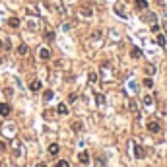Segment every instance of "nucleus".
<instances>
[{"label": "nucleus", "mask_w": 167, "mask_h": 167, "mask_svg": "<svg viewBox=\"0 0 167 167\" xmlns=\"http://www.w3.org/2000/svg\"><path fill=\"white\" fill-rule=\"evenodd\" d=\"M78 161H80L82 165L90 163V155H87V152H80V154H78Z\"/></svg>", "instance_id": "nucleus-1"}, {"label": "nucleus", "mask_w": 167, "mask_h": 167, "mask_svg": "<svg viewBox=\"0 0 167 167\" xmlns=\"http://www.w3.org/2000/svg\"><path fill=\"white\" fill-rule=\"evenodd\" d=\"M10 111H12V109H10L8 103H0V117H8Z\"/></svg>", "instance_id": "nucleus-2"}, {"label": "nucleus", "mask_w": 167, "mask_h": 167, "mask_svg": "<svg viewBox=\"0 0 167 167\" xmlns=\"http://www.w3.org/2000/svg\"><path fill=\"white\" fill-rule=\"evenodd\" d=\"M159 128H161V126H159V123H155V121L148 123V130H150V132H154V134H155V132H159Z\"/></svg>", "instance_id": "nucleus-3"}, {"label": "nucleus", "mask_w": 167, "mask_h": 167, "mask_svg": "<svg viewBox=\"0 0 167 167\" xmlns=\"http://www.w3.org/2000/svg\"><path fill=\"white\" fill-rule=\"evenodd\" d=\"M134 155H136L138 159H142L144 155H146V152H144V148H142V146H134Z\"/></svg>", "instance_id": "nucleus-4"}, {"label": "nucleus", "mask_w": 167, "mask_h": 167, "mask_svg": "<svg viewBox=\"0 0 167 167\" xmlns=\"http://www.w3.org/2000/svg\"><path fill=\"white\" fill-rule=\"evenodd\" d=\"M39 56H41L43 60H49V59H51V51H49V49H45V47H43V49L39 51Z\"/></svg>", "instance_id": "nucleus-5"}, {"label": "nucleus", "mask_w": 167, "mask_h": 167, "mask_svg": "<svg viewBox=\"0 0 167 167\" xmlns=\"http://www.w3.org/2000/svg\"><path fill=\"white\" fill-rule=\"evenodd\" d=\"M29 90H31V91H39V90H41V82H39V80H33V82L29 84Z\"/></svg>", "instance_id": "nucleus-6"}, {"label": "nucleus", "mask_w": 167, "mask_h": 167, "mask_svg": "<svg viewBox=\"0 0 167 167\" xmlns=\"http://www.w3.org/2000/svg\"><path fill=\"white\" fill-rule=\"evenodd\" d=\"M59 150H60L59 144H51V146H49V154H51V155H56V154H59Z\"/></svg>", "instance_id": "nucleus-7"}, {"label": "nucleus", "mask_w": 167, "mask_h": 167, "mask_svg": "<svg viewBox=\"0 0 167 167\" xmlns=\"http://www.w3.org/2000/svg\"><path fill=\"white\" fill-rule=\"evenodd\" d=\"M8 25H10V27H20V18H10L8 20Z\"/></svg>", "instance_id": "nucleus-8"}, {"label": "nucleus", "mask_w": 167, "mask_h": 167, "mask_svg": "<svg viewBox=\"0 0 167 167\" xmlns=\"http://www.w3.org/2000/svg\"><path fill=\"white\" fill-rule=\"evenodd\" d=\"M148 8V0H136V10H146Z\"/></svg>", "instance_id": "nucleus-9"}, {"label": "nucleus", "mask_w": 167, "mask_h": 167, "mask_svg": "<svg viewBox=\"0 0 167 167\" xmlns=\"http://www.w3.org/2000/svg\"><path fill=\"white\" fill-rule=\"evenodd\" d=\"M155 43H158L159 47H165V43H167V41H165V35L158 33V37H155Z\"/></svg>", "instance_id": "nucleus-10"}, {"label": "nucleus", "mask_w": 167, "mask_h": 167, "mask_svg": "<svg viewBox=\"0 0 167 167\" xmlns=\"http://www.w3.org/2000/svg\"><path fill=\"white\" fill-rule=\"evenodd\" d=\"M56 111H59V115H68V107H66L64 103H60V105L56 107Z\"/></svg>", "instance_id": "nucleus-11"}, {"label": "nucleus", "mask_w": 167, "mask_h": 167, "mask_svg": "<svg viewBox=\"0 0 167 167\" xmlns=\"http://www.w3.org/2000/svg\"><path fill=\"white\" fill-rule=\"evenodd\" d=\"M130 55H132V59H140V56H142V51H140V49H136V47H134V49L130 51Z\"/></svg>", "instance_id": "nucleus-12"}, {"label": "nucleus", "mask_w": 167, "mask_h": 167, "mask_svg": "<svg viewBox=\"0 0 167 167\" xmlns=\"http://www.w3.org/2000/svg\"><path fill=\"white\" fill-rule=\"evenodd\" d=\"M18 53L20 55H27V45H20L18 47Z\"/></svg>", "instance_id": "nucleus-13"}, {"label": "nucleus", "mask_w": 167, "mask_h": 167, "mask_svg": "<svg viewBox=\"0 0 167 167\" xmlns=\"http://www.w3.org/2000/svg\"><path fill=\"white\" fill-rule=\"evenodd\" d=\"M45 39L47 41H55V33L53 31H45Z\"/></svg>", "instance_id": "nucleus-14"}, {"label": "nucleus", "mask_w": 167, "mask_h": 167, "mask_svg": "<svg viewBox=\"0 0 167 167\" xmlns=\"http://www.w3.org/2000/svg\"><path fill=\"white\" fill-rule=\"evenodd\" d=\"M72 130H74V132L82 130V123H72Z\"/></svg>", "instance_id": "nucleus-15"}, {"label": "nucleus", "mask_w": 167, "mask_h": 167, "mask_svg": "<svg viewBox=\"0 0 167 167\" xmlns=\"http://www.w3.org/2000/svg\"><path fill=\"white\" fill-rule=\"evenodd\" d=\"M51 99H53V91L47 90V91H45V101H51Z\"/></svg>", "instance_id": "nucleus-16"}, {"label": "nucleus", "mask_w": 167, "mask_h": 167, "mask_svg": "<svg viewBox=\"0 0 167 167\" xmlns=\"http://www.w3.org/2000/svg\"><path fill=\"white\" fill-rule=\"evenodd\" d=\"M95 99H97V103H99V105H103V101H105V97H103L101 93H97V95H95Z\"/></svg>", "instance_id": "nucleus-17"}, {"label": "nucleus", "mask_w": 167, "mask_h": 167, "mask_svg": "<svg viewBox=\"0 0 167 167\" xmlns=\"http://www.w3.org/2000/svg\"><path fill=\"white\" fill-rule=\"evenodd\" d=\"M82 14H84V16H91V10L87 8V6H84V8H82Z\"/></svg>", "instance_id": "nucleus-18"}, {"label": "nucleus", "mask_w": 167, "mask_h": 167, "mask_svg": "<svg viewBox=\"0 0 167 167\" xmlns=\"http://www.w3.org/2000/svg\"><path fill=\"white\" fill-rule=\"evenodd\" d=\"M56 167H70V165H68V161H64V159H60V161H59V163H56Z\"/></svg>", "instance_id": "nucleus-19"}, {"label": "nucleus", "mask_w": 167, "mask_h": 167, "mask_svg": "<svg viewBox=\"0 0 167 167\" xmlns=\"http://www.w3.org/2000/svg\"><path fill=\"white\" fill-rule=\"evenodd\" d=\"M87 78H90V82H91V84H93V82H97V74H95V72H91V74L87 76Z\"/></svg>", "instance_id": "nucleus-20"}, {"label": "nucleus", "mask_w": 167, "mask_h": 167, "mask_svg": "<svg viewBox=\"0 0 167 167\" xmlns=\"http://www.w3.org/2000/svg\"><path fill=\"white\" fill-rule=\"evenodd\" d=\"M144 86H146V87H152V86H154V82L150 80V78H146V80H144Z\"/></svg>", "instance_id": "nucleus-21"}, {"label": "nucleus", "mask_w": 167, "mask_h": 167, "mask_svg": "<svg viewBox=\"0 0 167 167\" xmlns=\"http://www.w3.org/2000/svg\"><path fill=\"white\" fill-rule=\"evenodd\" d=\"M152 31H154V33H159V25H158V23H155V22L152 23Z\"/></svg>", "instance_id": "nucleus-22"}, {"label": "nucleus", "mask_w": 167, "mask_h": 167, "mask_svg": "<svg viewBox=\"0 0 167 167\" xmlns=\"http://www.w3.org/2000/svg\"><path fill=\"white\" fill-rule=\"evenodd\" d=\"M144 103H146V105H152V97L146 95V97H144Z\"/></svg>", "instance_id": "nucleus-23"}, {"label": "nucleus", "mask_w": 167, "mask_h": 167, "mask_svg": "<svg viewBox=\"0 0 167 167\" xmlns=\"http://www.w3.org/2000/svg\"><path fill=\"white\" fill-rule=\"evenodd\" d=\"M130 111L136 113V103H134V101H130Z\"/></svg>", "instance_id": "nucleus-24"}, {"label": "nucleus", "mask_w": 167, "mask_h": 167, "mask_svg": "<svg viewBox=\"0 0 167 167\" xmlns=\"http://www.w3.org/2000/svg\"><path fill=\"white\" fill-rule=\"evenodd\" d=\"M101 37V31H93V39H99Z\"/></svg>", "instance_id": "nucleus-25"}, {"label": "nucleus", "mask_w": 167, "mask_h": 167, "mask_svg": "<svg viewBox=\"0 0 167 167\" xmlns=\"http://www.w3.org/2000/svg\"><path fill=\"white\" fill-rule=\"evenodd\" d=\"M146 70H148V74H154V72H155V68H154V66H148Z\"/></svg>", "instance_id": "nucleus-26"}, {"label": "nucleus", "mask_w": 167, "mask_h": 167, "mask_svg": "<svg viewBox=\"0 0 167 167\" xmlns=\"http://www.w3.org/2000/svg\"><path fill=\"white\" fill-rule=\"evenodd\" d=\"M0 150H6V144L4 142H0Z\"/></svg>", "instance_id": "nucleus-27"}, {"label": "nucleus", "mask_w": 167, "mask_h": 167, "mask_svg": "<svg viewBox=\"0 0 167 167\" xmlns=\"http://www.w3.org/2000/svg\"><path fill=\"white\" fill-rule=\"evenodd\" d=\"M35 167H47L45 163H37V165H35Z\"/></svg>", "instance_id": "nucleus-28"}]
</instances>
